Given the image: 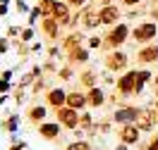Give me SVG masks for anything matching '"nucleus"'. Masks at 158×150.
Returning <instances> with one entry per match:
<instances>
[{
	"instance_id": "nucleus-13",
	"label": "nucleus",
	"mask_w": 158,
	"mask_h": 150,
	"mask_svg": "<svg viewBox=\"0 0 158 150\" xmlns=\"http://www.w3.org/2000/svg\"><path fill=\"white\" fill-rule=\"evenodd\" d=\"M81 19H84V26H96V24H101V12H94V10H86L84 12V17H81Z\"/></svg>"
},
{
	"instance_id": "nucleus-17",
	"label": "nucleus",
	"mask_w": 158,
	"mask_h": 150,
	"mask_svg": "<svg viewBox=\"0 0 158 150\" xmlns=\"http://www.w3.org/2000/svg\"><path fill=\"white\" fill-rule=\"evenodd\" d=\"M58 24H60V21H53V19L43 21V29H46V33H48V36H55V33H58Z\"/></svg>"
},
{
	"instance_id": "nucleus-8",
	"label": "nucleus",
	"mask_w": 158,
	"mask_h": 150,
	"mask_svg": "<svg viewBox=\"0 0 158 150\" xmlns=\"http://www.w3.org/2000/svg\"><path fill=\"white\" fill-rule=\"evenodd\" d=\"M118 19H120V10H118V7L108 5V7L101 10V24H115Z\"/></svg>"
},
{
	"instance_id": "nucleus-27",
	"label": "nucleus",
	"mask_w": 158,
	"mask_h": 150,
	"mask_svg": "<svg viewBox=\"0 0 158 150\" xmlns=\"http://www.w3.org/2000/svg\"><path fill=\"white\" fill-rule=\"evenodd\" d=\"M69 2H72V5H77V7H84V2H86V0H69Z\"/></svg>"
},
{
	"instance_id": "nucleus-24",
	"label": "nucleus",
	"mask_w": 158,
	"mask_h": 150,
	"mask_svg": "<svg viewBox=\"0 0 158 150\" xmlns=\"http://www.w3.org/2000/svg\"><path fill=\"white\" fill-rule=\"evenodd\" d=\"M31 36H34V31H31V29H27V31H22V40H29Z\"/></svg>"
},
{
	"instance_id": "nucleus-21",
	"label": "nucleus",
	"mask_w": 158,
	"mask_h": 150,
	"mask_svg": "<svg viewBox=\"0 0 158 150\" xmlns=\"http://www.w3.org/2000/svg\"><path fill=\"white\" fill-rule=\"evenodd\" d=\"M74 60L77 62H86V50H74Z\"/></svg>"
},
{
	"instance_id": "nucleus-20",
	"label": "nucleus",
	"mask_w": 158,
	"mask_h": 150,
	"mask_svg": "<svg viewBox=\"0 0 158 150\" xmlns=\"http://www.w3.org/2000/svg\"><path fill=\"white\" fill-rule=\"evenodd\" d=\"M81 83H84V86H94V74H91V71H86V74L81 76Z\"/></svg>"
},
{
	"instance_id": "nucleus-10",
	"label": "nucleus",
	"mask_w": 158,
	"mask_h": 150,
	"mask_svg": "<svg viewBox=\"0 0 158 150\" xmlns=\"http://www.w3.org/2000/svg\"><path fill=\"white\" fill-rule=\"evenodd\" d=\"M39 133L43 136V138H48V140L58 138V136H60V124H41Z\"/></svg>"
},
{
	"instance_id": "nucleus-9",
	"label": "nucleus",
	"mask_w": 158,
	"mask_h": 150,
	"mask_svg": "<svg viewBox=\"0 0 158 150\" xmlns=\"http://www.w3.org/2000/svg\"><path fill=\"white\" fill-rule=\"evenodd\" d=\"M125 38H127V26H125V24H120L118 29L110 31L108 43H110V45H120V43H125Z\"/></svg>"
},
{
	"instance_id": "nucleus-33",
	"label": "nucleus",
	"mask_w": 158,
	"mask_h": 150,
	"mask_svg": "<svg viewBox=\"0 0 158 150\" xmlns=\"http://www.w3.org/2000/svg\"><path fill=\"white\" fill-rule=\"evenodd\" d=\"M103 2H110V0H103Z\"/></svg>"
},
{
	"instance_id": "nucleus-25",
	"label": "nucleus",
	"mask_w": 158,
	"mask_h": 150,
	"mask_svg": "<svg viewBox=\"0 0 158 150\" xmlns=\"http://www.w3.org/2000/svg\"><path fill=\"white\" fill-rule=\"evenodd\" d=\"M89 45H91V48H98V45H101V38H98V36H94V38L89 40Z\"/></svg>"
},
{
	"instance_id": "nucleus-7",
	"label": "nucleus",
	"mask_w": 158,
	"mask_h": 150,
	"mask_svg": "<svg viewBox=\"0 0 158 150\" xmlns=\"http://www.w3.org/2000/svg\"><path fill=\"white\" fill-rule=\"evenodd\" d=\"M120 138H122V143H137L139 140V129H137V124H125L122 126V131H120Z\"/></svg>"
},
{
	"instance_id": "nucleus-29",
	"label": "nucleus",
	"mask_w": 158,
	"mask_h": 150,
	"mask_svg": "<svg viewBox=\"0 0 158 150\" xmlns=\"http://www.w3.org/2000/svg\"><path fill=\"white\" fill-rule=\"evenodd\" d=\"M17 10H19V12H27V5H24L22 0H19V2H17Z\"/></svg>"
},
{
	"instance_id": "nucleus-1",
	"label": "nucleus",
	"mask_w": 158,
	"mask_h": 150,
	"mask_svg": "<svg viewBox=\"0 0 158 150\" xmlns=\"http://www.w3.org/2000/svg\"><path fill=\"white\" fill-rule=\"evenodd\" d=\"M156 31H158V26L156 24H151V21H146V24H141V26H137L134 29V40H148V38H153L156 36Z\"/></svg>"
},
{
	"instance_id": "nucleus-14",
	"label": "nucleus",
	"mask_w": 158,
	"mask_h": 150,
	"mask_svg": "<svg viewBox=\"0 0 158 150\" xmlns=\"http://www.w3.org/2000/svg\"><path fill=\"white\" fill-rule=\"evenodd\" d=\"M139 60H141V62H153V60H158V48H156V45L144 48L141 52H139Z\"/></svg>"
},
{
	"instance_id": "nucleus-15",
	"label": "nucleus",
	"mask_w": 158,
	"mask_h": 150,
	"mask_svg": "<svg viewBox=\"0 0 158 150\" xmlns=\"http://www.w3.org/2000/svg\"><path fill=\"white\" fill-rule=\"evenodd\" d=\"M84 102H86V98H84L81 93H69V95H67V105L72 107V110H77V107H84Z\"/></svg>"
},
{
	"instance_id": "nucleus-5",
	"label": "nucleus",
	"mask_w": 158,
	"mask_h": 150,
	"mask_svg": "<svg viewBox=\"0 0 158 150\" xmlns=\"http://www.w3.org/2000/svg\"><path fill=\"white\" fill-rule=\"evenodd\" d=\"M106 64H108V69H125L127 67V55L125 52H110L108 57H106Z\"/></svg>"
},
{
	"instance_id": "nucleus-30",
	"label": "nucleus",
	"mask_w": 158,
	"mask_h": 150,
	"mask_svg": "<svg viewBox=\"0 0 158 150\" xmlns=\"http://www.w3.org/2000/svg\"><path fill=\"white\" fill-rule=\"evenodd\" d=\"M5 50H7V43H5V38L0 40V52H5Z\"/></svg>"
},
{
	"instance_id": "nucleus-4",
	"label": "nucleus",
	"mask_w": 158,
	"mask_h": 150,
	"mask_svg": "<svg viewBox=\"0 0 158 150\" xmlns=\"http://www.w3.org/2000/svg\"><path fill=\"white\" fill-rule=\"evenodd\" d=\"M58 117H60V124H65L67 129H74L79 124V117L77 112L72 110V107H62V110H58Z\"/></svg>"
},
{
	"instance_id": "nucleus-28",
	"label": "nucleus",
	"mask_w": 158,
	"mask_h": 150,
	"mask_svg": "<svg viewBox=\"0 0 158 150\" xmlns=\"http://www.w3.org/2000/svg\"><path fill=\"white\" fill-rule=\"evenodd\" d=\"M146 150H158V138H156V140H151V145H148Z\"/></svg>"
},
{
	"instance_id": "nucleus-23",
	"label": "nucleus",
	"mask_w": 158,
	"mask_h": 150,
	"mask_svg": "<svg viewBox=\"0 0 158 150\" xmlns=\"http://www.w3.org/2000/svg\"><path fill=\"white\" fill-rule=\"evenodd\" d=\"M5 126H7V129H10V131H15V129H17V117H12V119L7 121Z\"/></svg>"
},
{
	"instance_id": "nucleus-11",
	"label": "nucleus",
	"mask_w": 158,
	"mask_h": 150,
	"mask_svg": "<svg viewBox=\"0 0 158 150\" xmlns=\"http://www.w3.org/2000/svg\"><path fill=\"white\" fill-rule=\"evenodd\" d=\"M50 10L55 12V17L60 19V24H69V19H67V5H65V2H58V0H55V2L50 5Z\"/></svg>"
},
{
	"instance_id": "nucleus-31",
	"label": "nucleus",
	"mask_w": 158,
	"mask_h": 150,
	"mask_svg": "<svg viewBox=\"0 0 158 150\" xmlns=\"http://www.w3.org/2000/svg\"><path fill=\"white\" fill-rule=\"evenodd\" d=\"M125 2H127V5H134V2H141V0H125Z\"/></svg>"
},
{
	"instance_id": "nucleus-3",
	"label": "nucleus",
	"mask_w": 158,
	"mask_h": 150,
	"mask_svg": "<svg viewBox=\"0 0 158 150\" xmlns=\"http://www.w3.org/2000/svg\"><path fill=\"white\" fill-rule=\"evenodd\" d=\"M137 79H139L137 71H129V74H125V76L118 81L120 93H132V90H137Z\"/></svg>"
},
{
	"instance_id": "nucleus-18",
	"label": "nucleus",
	"mask_w": 158,
	"mask_h": 150,
	"mask_svg": "<svg viewBox=\"0 0 158 150\" xmlns=\"http://www.w3.org/2000/svg\"><path fill=\"white\" fill-rule=\"evenodd\" d=\"M43 117H46V110H43V107H34V110L29 112V119L31 121H41Z\"/></svg>"
},
{
	"instance_id": "nucleus-12",
	"label": "nucleus",
	"mask_w": 158,
	"mask_h": 150,
	"mask_svg": "<svg viewBox=\"0 0 158 150\" xmlns=\"http://www.w3.org/2000/svg\"><path fill=\"white\" fill-rule=\"evenodd\" d=\"M48 102H50V105H55V107L60 110V105H62V102H67V93H65V90H60V88L50 90V93H48Z\"/></svg>"
},
{
	"instance_id": "nucleus-19",
	"label": "nucleus",
	"mask_w": 158,
	"mask_h": 150,
	"mask_svg": "<svg viewBox=\"0 0 158 150\" xmlns=\"http://www.w3.org/2000/svg\"><path fill=\"white\" fill-rule=\"evenodd\" d=\"M67 150H91L89 143H84V140H77V143H69Z\"/></svg>"
},
{
	"instance_id": "nucleus-6",
	"label": "nucleus",
	"mask_w": 158,
	"mask_h": 150,
	"mask_svg": "<svg viewBox=\"0 0 158 150\" xmlns=\"http://www.w3.org/2000/svg\"><path fill=\"white\" fill-rule=\"evenodd\" d=\"M139 117V110L137 107H125V110H118L113 114V119L120 121V124H129V121H137Z\"/></svg>"
},
{
	"instance_id": "nucleus-32",
	"label": "nucleus",
	"mask_w": 158,
	"mask_h": 150,
	"mask_svg": "<svg viewBox=\"0 0 158 150\" xmlns=\"http://www.w3.org/2000/svg\"><path fill=\"white\" fill-rule=\"evenodd\" d=\"M118 150H127V143H122V145H118Z\"/></svg>"
},
{
	"instance_id": "nucleus-26",
	"label": "nucleus",
	"mask_w": 158,
	"mask_h": 150,
	"mask_svg": "<svg viewBox=\"0 0 158 150\" xmlns=\"http://www.w3.org/2000/svg\"><path fill=\"white\" fill-rule=\"evenodd\" d=\"M10 88V81H0V90H7Z\"/></svg>"
},
{
	"instance_id": "nucleus-2",
	"label": "nucleus",
	"mask_w": 158,
	"mask_h": 150,
	"mask_svg": "<svg viewBox=\"0 0 158 150\" xmlns=\"http://www.w3.org/2000/svg\"><path fill=\"white\" fill-rule=\"evenodd\" d=\"M156 124V117L151 110H139V117H137V129L139 131H151Z\"/></svg>"
},
{
	"instance_id": "nucleus-16",
	"label": "nucleus",
	"mask_w": 158,
	"mask_h": 150,
	"mask_svg": "<svg viewBox=\"0 0 158 150\" xmlns=\"http://www.w3.org/2000/svg\"><path fill=\"white\" fill-rule=\"evenodd\" d=\"M89 102H91V105H103V93H101V88H91Z\"/></svg>"
},
{
	"instance_id": "nucleus-22",
	"label": "nucleus",
	"mask_w": 158,
	"mask_h": 150,
	"mask_svg": "<svg viewBox=\"0 0 158 150\" xmlns=\"http://www.w3.org/2000/svg\"><path fill=\"white\" fill-rule=\"evenodd\" d=\"M79 124H81V126H91V117L89 114H81V117H79Z\"/></svg>"
}]
</instances>
